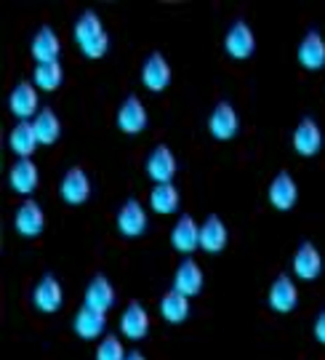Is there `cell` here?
<instances>
[{
	"instance_id": "6da1fadb",
	"label": "cell",
	"mask_w": 325,
	"mask_h": 360,
	"mask_svg": "<svg viewBox=\"0 0 325 360\" xmlns=\"http://www.w3.org/2000/svg\"><path fill=\"white\" fill-rule=\"evenodd\" d=\"M75 43L88 59H102L110 49V35L96 11H83L75 22Z\"/></svg>"
},
{
	"instance_id": "7a4b0ae2",
	"label": "cell",
	"mask_w": 325,
	"mask_h": 360,
	"mask_svg": "<svg viewBox=\"0 0 325 360\" xmlns=\"http://www.w3.org/2000/svg\"><path fill=\"white\" fill-rule=\"evenodd\" d=\"M8 110H11L19 120H35L38 112L43 110V107H40L35 83H29V80L16 83L13 91H11V96H8Z\"/></svg>"
},
{
	"instance_id": "3957f363",
	"label": "cell",
	"mask_w": 325,
	"mask_h": 360,
	"mask_svg": "<svg viewBox=\"0 0 325 360\" xmlns=\"http://www.w3.org/2000/svg\"><path fill=\"white\" fill-rule=\"evenodd\" d=\"M59 195H62V200H65L67 206H83L91 198V179H88V174L80 166L69 168L62 176Z\"/></svg>"
},
{
	"instance_id": "277c9868",
	"label": "cell",
	"mask_w": 325,
	"mask_h": 360,
	"mask_svg": "<svg viewBox=\"0 0 325 360\" xmlns=\"http://www.w3.org/2000/svg\"><path fill=\"white\" fill-rule=\"evenodd\" d=\"M32 304H35L40 312H46V315L62 309V304H65V288H62L56 275H43V278H40L38 285H35V291H32Z\"/></svg>"
},
{
	"instance_id": "5b68a950",
	"label": "cell",
	"mask_w": 325,
	"mask_h": 360,
	"mask_svg": "<svg viewBox=\"0 0 325 360\" xmlns=\"http://www.w3.org/2000/svg\"><path fill=\"white\" fill-rule=\"evenodd\" d=\"M176 171H179V163H176L173 150L166 147V144H157L155 150L150 153V158H147V174H150V179L155 181V184H171L173 176H176Z\"/></svg>"
},
{
	"instance_id": "8992f818",
	"label": "cell",
	"mask_w": 325,
	"mask_h": 360,
	"mask_svg": "<svg viewBox=\"0 0 325 360\" xmlns=\"http://www.w3.org/2000/svg\"><path fill=\"white\" fill-rule=\"evenodd\" d=\"M117 129L123 134H142L150 123V115H147V107L142 104L139 96H126V102L117 107V117H115Z\"/></svg>"
},
{
	"instance_id": "52a82bcc",
	"label": "cell",
	"mask_w": 325,
	"mask_h": 360,
	"mask_svg": "<svg viewBox=\"0 0 325 360\" xmlns=\"http://www.w3.org/2000/svg\"><path fill=\"white\" fill-rule=\"evenodd\" d=\"M208 131L213 139L219 142H230L232 136H237L240 131V117L234 112V107L230 102H219L213 107V112L208 117Z\"/></svg>"
},
{
	"instance_id": "ba28073f",
	"label": "cell",
	"mask_w": 325,
	"mask_h": 360,
	"mask_svg": "<svg viewBox=\"0 0 325 360\" xmlns=\"http://www.w3.org/2000/svg\"><path fill=\"white\" fill-rule=\"evenodd\" d=\"M115 227L123 238H139V235H144V230H147V211H144L142 203L133 200V198L126 200L120 206V211H117Z\"/></svg>"
},
{
	"instance_id": "9c48e42d",
	"label": "cell",
	"mask_w": 325,
	"mask_h": 360,
	"mask_svg": "<svg viewBox=\"0 0 325 360\" xmlns=\"http://www.w3.org/2000/svg\"><path fill=\"white\" fill-rule=\"evenodd\" d=\"M299 304V288H296V281L291 278V275H277L270 285V307L274 312H293Z\"/></svg>"
},
{
	"instance_id": "30bf717a",
	"label": "cell",
	"mask_w": 325,
	"mask_h": 360,
	"mask_svg": "<svg viewBox=\"0 0 325 360\" xmlns=\"http://www.w3.org/2000/svg\"><path fill=\"white\" fill-rule=\"evenodd\" d=\"M171 245L179 254H192L200 248V224L195 221V217L182 214L176 219V224L171 227Z\"/></svg>"
},
{
	"instance_id": "8fae6325",
	"label": "cell",
	"mask_w": 325,
	"mask_h": 360,
	"mask_svg": "<svg viewBox=\"0 0 325 360\" xmlns=\"http://www.w3.org/2000/svg\"><path fill=\"white\" fill-rule=\"evenodd\" d=\"M203 283H206V278H203V270H200V264H197L195 259H184L179 262V267L173 272V291H179L184 294L187 299H192L203 291Z\"/></svg>"
},
{
	"instance_id": "7c38bea8",
	"label": "cell",
	"mask_w": 325,
	"mask_h": 360,
	"mask_svg": "<svg viewBox=\"0 0 325 360\" xmlns=\"http://www.w3.org/2000/svg\"><path fill=\"white\" fill-rule=\"evenodd\" d=\"M59 51H62V40L56 35V30L43 25L32 38L29 53L35 59V65H48V62H59Z\"/></svg>"
},
{
	"instance_id": "4fadbf2b",
	"label": "cell",
	"mask_w": 325,
	"mask_h": 360,
	"mask_svg": "<svg viewBox=\"0 0 325 360\" xmlns=\"http://www.w3.org/2000/svg\"><path fill=\"white\" fill-rule=\"evenodd\" d=\"M13 227L19 235H25V238H38L43 227H46V214H43V208L32 200V198H27L22 206L16 208V214H13Z\"/></svg>"
},
{
	"instance_id": "5bb4252c",
	"label": "cell",
	"mask_w": 325,
	"mask_h": 360,
	"mask_svg": "<svg viewBox=\"0 0 325 360\" xmlns=\"http://www.w3.org/2000/svg\"><path fill=\"white\" fill-rule=\"evenodd\" d=\"M224 49L232 59H251V53L256 51V35L246 22H234L224 38Z\"/></svg>"
},
{
	"instance_id": "9a60e30c",
	"label": "cell",
	"mask_w": 325,
	"mask_h": 360,
	"mask_svg": "<svg viewBox=\"0 0 325 360\" xmlns=\"http://www.w3.org/2000/svg\"><path fill=\"white\" fill-rule=\"evenodd\" d=\"M142 83L150 91H155V94H160V91H166L171 86V65L160 51L147 56V62L142 67Z\"/></svg>"
},
{
	"instance_id": "2e32d148",
	"label": "cell",
	"mask_w": 325,
	"mask_h": 360,
	"mask_svg": "<svg viewBox=\"0 0 325 360\" xmlns=\"http://www.w3.org/2000/svg\"><path fill=\"white\" fill-rule=\"evenodd\" d=\"M38 181H40V171L32 163V158L16 160L11 166V171H8V187L16 195H32L38 190Z\"/></svg>"
},
{
	"instance_id": "e0dca14e",
	"label": "cell",
	"mask_w": 325,
	"mask_h": 360,
	"mask_svg": "<svg viewBox=\"0 0 325 360\" xmlns=\"http://www.w3.org/2000/svg\"><path fill=\"white\" fill-rule=\"evenodd\" d=\"M293 150L301 155V158H312L323 150V131L314 123L312 117H304L296 131H293Z\"/></svg>"
},
{
	"instance_id": "ac0fdd59",
	"label": "cell",
	"mask_w": 325,
	"mask_h": 360,
	"mask_svg": "<svg viewBox=\"0 0 325 360\" xmlns=\"http://www.w3.org/2000/svg\"><path fill=\"white\" fill-rule=\"evenodd\" d=\"M296 200H299V184L288 171H280L270 184V203L277 211H291L296 206Z\"/></svg>"
},
{
	"instance_id": "d6986e66",
	"label": "cell",
	"mask_w": 325,
	"mask_h": 360,
	"mask_svg": "<svg viewBox=\"0 0 325 360\" xmlns=\"http://www.w3.org/2000/svg\"><path fill=\"white\" fill-rule=\"evenodd\" d=\"M115 285L107 281L105 275H93L91 283L86 285V307L96 309V312H110V309L115 307Z\"/></svg>"
},
{
	"instance_id": "ffe728a7",
	"label": "cell",
	"mask_w": 325,
	"mask_h": 360,
	"mask_svg": "<svg viewBox=\"0 0 325 360\" xmlns=\"http://www.w3.org/2000/svg\"><path fill=\"white\" fill-rule=\"evenodd\" d=\"M147 331H150V312L144 309L142 302H128L126 312L120 315V334L139 342L147 336Z\"/></svg>"
},
{
	"instance_id": "44dd1931",
	"label": "cell",
	"mask_w": 325,
	"mask_h": 360,
	"mask_svg": "<svg viewBox=\"0 0 325 360\" xmlns=\"http://www.w3.org/2000/svg\"><path fill=\"white\" fill-rule=\"evenodd\" d=\"M323 272V257L314 248V243H301L293 254V275L299 281H314Z\"/></svg>"
},
{
	"instance_id": "7402d4cb",
	"label": "cell",
	"mask_w": 325,
	"mask_h": 360,
	"mask_svg": "<svg viewBox=\"0 0 325 360\" xmlns=\"http://www.w3.org/2000/svg\"><path fill=\"white\" fill-rule=\"evenodd\" d=\"M227 240H230L227 224L221 221V217L211 214V217L200 224V248H203L206 254H219V251H224Z\"/></svg>"
},
{
	"instance_id": "603a6c76",
	"label": "cell",
	"mask_w": 325,
	"mask_h": 360,
	"mask_svg": "<svg viewBox=\"0 0 325 360\" xmlns=\"http://www.w3.org/2000/svg\"><path fill=\"white\" fill-rule=\"evenodd\" d=\"M72 328H75V334L80 339H86V342H91V339H99V336L105 334L107 328V315L105 312H96L91 307H83L75 312V321H72Z\"/></svg>"
},
{
	"instance_id": "cb8c5ba5",
	"label": "cell",
	"mask_w": 325,
	"mask_h": 360,
	"mask_svg": "<svg viewBox=\"0 0 325 360\" xmlns=\"http://www.w3.org/2000/svg\"><path fill=\"white\" fill-rule=\"evenodd\" d=\"M8 147L19 155V160L32 158V153L40 147L38 136H35V126H32V120H19V123L13 126L11 134H8Z\"/></svg>"
},
{
	"instance_id": "d4e9b609",
	"label": "cell",
	"mask_w": 325,
	"mask_h": 360,
	"mask_svg": "<svg viewBox=\"0 0 325 360\" xmlns=\"http://www.w3.org/2000/svg\"><path fill=\"white\" fill-rule=\"evenodd\" d=\"M299 65L304 70H323L325 67V40L320 32H307L299 43Z\"/></svg>"
},
{
	"instance_id": "484cf974",
	"label": "cell",
	"mask_w": 325,
	"mask_h": 360,
	"mask_svg": "<svg viewBox=\"0 0 325 360\" xmlns=\"http://www.w3.org/2000/svg\"><path fill=\"white\" fill-rule=\"evenodd\" d=\"M32 126H35V136H38V142L43 147H51L62 136V120H59V115L53 112L51 107H43L38 117L32 120Z\"/></svg>"
},
{
	"instance_id": "4316f807",
	"label": "cell",
	"mask_w": 325,
	"mask_h": 360,
	"mask_svg": "<svg viewBox=\"0 0 325 360\" xmlns=\"http://www.w3.org/2000/svg\"><path fill=\"white\" fill-rule=\"evenodd\" d=\"M179 203H182V195H179V187L171 181V184H155L152 193H150V206L155 214H176L179 211Z\"/></svg>"
},
{
	"instance_id": "83f0119b",
	"label": "cell",
	"mask_w": 325,
	"mask_h": 360,
	"mask_svg": "<svg viewBox=\"0 0 325 360\" xmlns=\"http://www.w3.org/2000/svg\"><path fill=\"white\" fill-rule=\"evenodd\" d=\"M160 318L168 323H184L190 318V299L171 288L168 294H163L160 299Z\"/></svg>"
},
{
	"instance_id": "f1b7e54d",
	"label": "cell",
	"mask_w": 325,
	"mask_h": 360,
	"mask_svg": "<svg viewBox=\"0 0 325 360\" xmlns=\"http://www.w3.org/2000/svg\"><path fill=\"white\" fill-rule=\"evenodd\" d=\"M32 83L40 91H56L65 83V70L59 62H48V65H35L32 70Z\"/></svg>"
},
{
	"instance_id": "f546056e",
	"label": "cell",
	"mask_w": 325,
	"mask_h": 360,
	"mask_svg": "<svg viewBox=\"0 0 325 360\" xmlns=\"http://www.w3.org/2000/svg\"><path fill=\"white\" fill-rule=\"evenodd\" d=\"M126 358H128V352L123 347L120 336H115V334L102 336V342H99V347H96V355H93V360H126Z\"/></svg>"
},
{
	"instance_id": "4dcf8cb0",
	"label": "cell",
	"mask_w": 325,
	"mask_h": 360,
	"mask_svg": "<svg viewBox=\"0 0 325 360\" xmlns=\"http://www.w3.org/2000/svg\"><path fill=\"white\" fill-rule=\"evenodd\" d=\"M314 336H317L320 345H325V309L317 315V321H314Z\"/></svg>"
},
{
	"instance_id": "1f68e13d",
	"label": "cell",
	"mask_w": 325,
	"mask_h": 360,
	"mask_svg": "<svg viewBox=\"0 0 325 360\" xmlns=\"http://www.w3.org/2000/svg\"><path fill=\"white\" fill-rule=\"evenodd\" d=\"M126 360H147V358H144L142 352H136V349H133V352H128V358Z\"/></svg>"
}]
</instances>
